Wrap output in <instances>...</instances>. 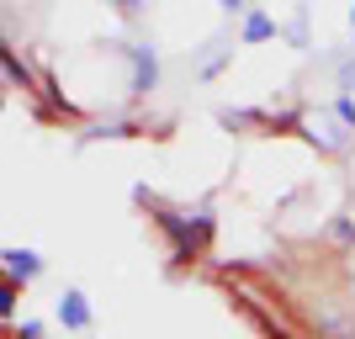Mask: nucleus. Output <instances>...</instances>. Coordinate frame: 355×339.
Segmentation results:
<instances>
[{
    "mask_svg": "<svg viewBox=\"0 0 355 339\" xmlns=\"http://www.w3.org/2000/svg\"><path fill=\"white\" fill-rule=\"evenodd\" d=\"M128 59H133V90H138V96L159 85V59H154V48L128 43Z\"/></svg>",
    "mask_w": 355,
    "mask_h": 339,
    "instance_id": "obj_2",
    "label": "nucleus"
},
{
    "mask_svg": "<svg viewBox=\"0 0 355 339\" xmlns=\"http://www.w3.org/2000/svg\"><path fill=\"white\" fill-rule=\"evenodd\" d=\"M223 11H244V0H218Z\"/></svg>",
    "mask_w": 355,
    "mask_h": 339,
    "instance_id": "obj_10",
    "label": "nucleus"
},
{
    "mask_svg": "<svg viewBox=\"0 0 355 339\" xmlns=\"http://www.w3.org/2000/svg\"><path fill=\"white\" fill-rule=\"evenodd\" d=\"M270 32H276V21H270L266 11H250V16H244V43H266Z\"/></svg>",
    "mask_w": 355,
    "mask_h": 339,
    "instance_id": "obj_5",
    "label": "nucleus"
},
{
    "mask_svg": "<svg viewBox=\"0 0 355 339\" xmlns=\"http://www.w3.org/2000/svg\"><path fill=\"white\" fill-rule=\"evenodd\" d=\"M117 6H122V11H138V6H144V0H117Z\"/></svg>",
    "mask_w": 355,
    "mask_h": 339,
    "instance_id": "obj_11",
    "label": "nucleus"
},
{
    "mask_svg": "<svg viewBox=\"0 0 355 339\" xmlns=\"http://www.w3.org/2000/svg\"><path fill=\"white\" fill-rule=\"evenodd\" d=\"M318 339H355V318H334V324H324Z\"/></svg>",
    "mask_w": 355,
    "mask_h": 339,
    "instance_id": "obj_6",
    "label": "nucleus"
},
{
    "mask_svg": "<svg viewBox=\"0 0 355 339\" xmlns=\"http://www.w3.org/2000/svg\"><path fill=\"white\" fill-rule=\"evenodd\" d=\"M37 270H43V260H37L32 250H6V276H11V286L16 281H32Z\"/></svg>",
    "mask_w": 355,
    "mask_h": 339,
    "instance_id": "obj_4",
    "label": "nucleus"
},
{
    "mask_svg": "<svg viewBox=\"0 0 355 339\" xmlns=\"http://www.w3.org/2000/svg\"><path fill=\"white\" fill-rule=\"evenodd\" d=\"M21 339H43V324H37V318H27V324H21Z\"/></svg>",
    "mask_w": 355,
    "mask_h": 339,
    "instance_id": "obj_9",
    "label": "nucleus"
},
{
    "mask_svg": "<svg viewBox=\"0 0 355 339\" xmlns=\"http://www.w3.org/2000/svg\"><path fill=\"white\" fill-rule=\"evenodd\" d=\"M350 32H355V6H350Z\"/></svg>",
    "mask_w": 355,
    "mask_h": 339,
    "instance_id": "obj_12",
    "label": "nucleus"
},
{
    "mask_svg": "<svg viewBox=\"0 0 355 339\" xmlns=\"http://www.w3.org/2000/svg\"><path fill=\"white\" fill-rule=\"evenodd\" d=\"M59 324H64V329H90V302H85V292H64V297H59Z\"/></svg>",
    "mask_w": 355,
    "mask_h": 339,
    "instance_id": "obj_3",
    "label": "nucleus"
},
{
    "mask_svg": "<svg viewBox=\"0 0 355 339\" xmlns=\"http://www.w3.org/2000/svg\"><path fill=\"white\" fill-rule=\"evenodd\" d=\"M334 112H340V117L355 128V101H350V96H340V101H334Z\"/></svg>",
    "mask_w": 355,
    "mask_h": 339,
    "instance_id": "obj_8",
    "label": "nucleus"
},
{
    "mask_svg": "<svg viewBox=\"0 0 355 339\" xmlns=\"http://www.w3.org/2000/svg\"><path fill=\"white\" fill-rule=\"evenodd\" d=\"M302 128H308V138H313L318 148H329V154H345V148L355 144V128L340 117V112H324V106H318V112H308V117H302Z\"/></svg>",
    "mask_w": 355,
    "mask_h": 339,
    "instance_id": "obj_1",
    "label": "nucleus"
},
{
    "mask_svg": "<svg viewBox=\"0 0 355 339\" xmlns=\"http://www.w3.org/2000/svg\"><path fill=\"white\" fill-rule=\"evenodd\" d=\"M350 270H355V250H350Z\"/></svg>",
    "mask_w": 355,
    "mask_h": 339,
    "instance_id": "obj_13",
    "label": "nucleus"
},
{
    "mask_svg": "<svg viewBox=\"0 0 355 339\" xmlns=\"http://www.w3.org/2000/svg\"><path fill=\"white\" fill-rule=\"evenodd\" d=\"M340 90H345V96H350V90H355V53H350V59L340 64Z\"/></svg>",
    "mask_w": 355,
    "mask_h": 339,
    "instance_id": "obj_7",
    "label": "nucleus"
}]
</instances>
